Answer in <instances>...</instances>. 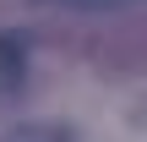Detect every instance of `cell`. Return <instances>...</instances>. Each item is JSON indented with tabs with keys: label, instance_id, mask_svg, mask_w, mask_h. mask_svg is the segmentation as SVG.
I'll return each mask as SVG.
<instances>
[{
	"label": "cell",
	"instance_id": "cell-1",
	"mask_svg": "<svg viewBox=\"0 0 147 142\" xmlns=\"http://www.w3.org/2000/svg\"><path fill=\"white\" fill-rule=\"evenodd\" d=\"M27 82V44L16 33H0V93H16Z\"/></svg>",
	"mask_w": 147,
	"mask_h": 142
},
{
	"label": "cell",
	"instance_id": "cell-2",
	"mask_svg": "<svg viewBox=\"0 0 147 142\" xmlns=\"http://www.w3.org/2000/svg\"><path fill=\"white\" fill-rule=\"evenodd\" d=\"M0 142H76V131L60 120H22V126H5Z\"/></svg>",
	"mask_w": 147,
	"mask_h": 142
},
{
	"label": "cell",
	"instance_id": "cell-3",
	"mask_svg": "<svg viewBox=\"0 0 147 142\" xmlns=\"http://www.w3.org/2000/svg\"><path fill=\"white\" fill-rule=\"evenodd\" d=\"M55 5H76V11H125L136 0H55Z\"/></svg>",
	"mask_w": 147,
	"mask_h": 142
}]
</instances>
